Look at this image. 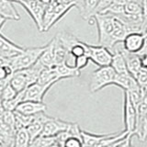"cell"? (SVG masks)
<instances>
[{
    "label": "cell",
    "mask_w": 147,
    "mask_h": 147,
    "mask_svg": "<svg viewBox=\"0 0 147 147\" xmlns=\"http://www.w3.org/2000/svg\"><path fill=\"white\" fill-rule=\"evenodd\" d=\"M45 46L46 45L40 46V47L24 48L20 54L12 58L6 59V63L13 69L14 72L29 68L38 62L39 58L45 49Z\"/></svg>",
    "instance_id": "obj_1"
},
{
    "label": "cell",
    "mask_w": 147,
    "mask_h": 147,
    "mask_svg": "<svg viewBox=\"0 0 147 147\" xmlns=\"http://www.w3.org/2000/svg\"><path fill=\"white\" fill-rule=\"evenodd\" d=\"M95 24L98 27V45L103 46L109 50L113 48L111 34L113 31L114 16L109 14H96L93 17Z\"/></svg>",
    "instance_id": "obj_2"
},
{
    "label": "cell",
    "mask_w": 147,
    "mask_h": 147,
    "mask_svg": "<svg viewBox=\"0 0 147 147\" xmlns=\"http://www.w3.org/2000/svg\"><path fill=\"white\" fill-rule=\"evenodd\" d=\"M116 73L110 66L99 67L91 75L89 83V91L91 93H96L104 87L112 85Z\"/></svg>",
    "instance_id": "obj_3"
},
{
    "label": "cell",
    "mask_w": 147,
    "mask_h": 147,
    "mask_svg": "<svg viewBox=\"0 0 147 147\" xmlns=\"http://www.w3.org/2000/svg\"><path fill=\"white\" fill-rule=\"evenodd\" d=\"M18 3L25 8V10L30 14L32 20L34 21L38 30L42 32V18L47 6L41 3L40 0H20Z\"/></svg>",
    "instance_id": "obj_4"
},
{
    "label": "cell",
    "mask_w": 147,
    "mask_h": 147,
    "mask_svg": "<svg viewBox=\"0 0 147 147\" xmlns=\"http://www.w3.org/2000/svg\"><path fill=\"white\" fill-rule=\"evenodd\" d=\"M88 44V57L99 67L109 66L112 59V52L109 49L100 45Z\"/></svg>",
    "instance_id": "obj_5"
},
{
    "label": "cell",
    "mask_w": 147,
    "mask_h": 147,
    "mask_svg": "<svg viewBox=\"0 0 147 147\" xmlns=\"http://www.w3.org/2000/svg\"><path fill=\"white\" fill-rule=\"evenodd\" d=\"M123 121L127 132L133 136V131L135 130L137 123V112L136 108L131 102L128 93L124 91V101H123Z\"/></svg>",
    "instance_id": "obj_6"
},
{
    "label": "cell",
    "mask_w": 147,
    "mask_h": 147,
    "mask_svg": "<svg viewBox=\"0 0 147 147\" xmlns=\"http://www.w3.org/2000/svg\"><path fill=\"white\" fill-rule=\"evenodd\" d=\"M54 84L51 83V84L41 85L39 83H33V84L30 85L27 88L24 90V100H31V101H38V102H43V98L46 95V93L51 89Z\"/></svg>",
    "instance_id": "obj_7"
},
{
    "label": "cell",
    "mask_w": 147,
    "mask_h": 147,
    "mask_svg": "<svg viewBox=\"0 0 147 147\" xmlns=\"http://www.w3.org/2000/svg\"><path fill=\"white\" fill-rule=\"evenodd\" d=\"M70 122L64 121L61 119L50 117L49 119L45 122L43 131L41 132V135L48 136V137H55L60 133L65 131Z\"/></svg>",
    "instance_id": "obj_8"
},
{
    "label": "cell",
    "mask_w": 147,
    "mask_h": 147,
    "mask_svg": "<svg viewBox=\"0 0 147 147\" xmlns=\"http://www.w3.org/2000/svg\"><path fill=\"white\" fill-rule=\"evenodd\" d=\"M145 42V38L144 33L140 32H133L128 34L122 41L123 49L129 53H138L144 47Z\"/></svg>",
    "instance_id": "obj_9"
},
{
    "label": "cell",
    "mask_w": 147,
    "mask_h": 147,
    "mask_svg": "<svg viewBox=\"0 0 147 147\" xmlns=\"http://www.w3.org/2000/svg\"><path fill=\"white\" fill-rule=\"evenodd\" d=\"M23 50L24 47L13 42L0 32V57L5 59L12 58L20 54Z\"/></svg>",
    "instance_id": "obj_10"
},
{
    "label": "cell",
    "mask_w": 147,
    "mask_h": 147,
    "mask_svg": "<svg viewBox=\"0 0 147 147\" xmlns=\"http://www.w3.org/2000/svg\"><path fill=\"white\" fill-rule=\"evenodd\" d=\"M46 110H47V105L43 102L24 100L18 105L15 111L24 115H37L43 113Z\"/></svg>",
    "instance_id": "obj_11"
},
{
    "label": "cell",
    "mask_w": 147,
    "mask_h": 147,
    "mask_svg": "<svg viewBox=\"0 0 147 147\" xmlns=\"http://www.w3.org/2000/svg\"><path fill=\"white\" fill-rule=\"evenodd\" d=\"M49 118L50 116L46 115L45 112L36 115L34 121L26 128V130L30 135V141L34 140L35 138L41 135V132L43 131L44 124L49 119Z\"/></svg>",
    "instance_id": "obj_12"
},
{
    "label": "cell",
    "mask_w": 147,
    "mask_h": 147,
    "mask_svg": "<svg viewBox=\"0 0 147 147\" xmlns=\"http://www.w3.org/2000/svg\"><path fill=\"white\" fill-rule=\"evenodd\" d=\"M118 50L123 55L129 74H131V75L134 77L136 74L139 72L142 68L141 67V58H140V56L137 53H132L127 52V51H125L123 49V47L119 48Z\"/></svg>",
    "instance_id": "obj_13"
},
{
    "label": "cell",
    "mask_w": 147,
    "mask_h": 147,
    "mask_svg": "<svg viewBox=\"0 0 147 147\" xmlns=\"http://www.w3.org/2000/svg\"><path fill=\"white\" fill-rule=\"evenodd\" d=\"M0 16L7 20L18 21L20 20V16L14 7L12 0H0Z\"/></svg>",
    "instance_id": "obj_14"
},
{
    "label": "cell",
    "mask_w": 147,
    "mask_h": 147,
    "mask_svg": "<svg viewBox=\"0 0 147 147\" xmlns=\"http://www.w3.org/2000/svg\"><path fill=\"white\" fill-rule=\"evenodd\" d=\"M53 68L59 81L62 79H66V78H75L80 76V71L77 70L76 67L69 65L67 62L57 64Z\"/></svg>",
    "instance_id": "obj_15"
},
{
    "label": "cell",
    "mask_w": 147,
    "mask_h": 147,
    "mask_svg": "<svg viewBox=\"0 0 147 147\" xmlns=\"http://www.w3.org/2000/svg\"><path fill=\"white\" fill-rule=\"evenodd\" d=\"M9 84H10V86L18 93H20L21 91H24L30 86L27 76L23 70L14 72L12 76L10 77V79H9Z\"/></svg>",
    "instance_id": "obj_16"
},
{
    "label": "cell",
    "mask_w": 147,
    "mask_h": 147,
    "mask_svg": "<svg viewBox=\"0 0 147 147\" xmlns=\"http://www.w3.org/2000/svg\"><path fill=\"white\" fill-rule=\"evenodd\" d=\"M53 43H54V40L53 39L46 44L43 53H41L40 57L38 60V62L45 68H53L55 66Z\"/></svg>",
    "instance_id": "obj_17"
},
{
    "label": "cell",
    "mask_w": 147,
    "mask_h": 147,
    "mask_svg": "<svg viewBox=\"0 0 147 147\" xmlns=\"http://www.w3.org/2000/svg\"><path fill=\"white\" fill-rule=\"evenodd\" d=\"M135 78L133 77L131 74H116L113 79L112 85L121 87L124 91H127L131 88V87L136 84Z\"/></svg>",
    "instance_id": "obj_18"
},
{
    "label": "cell",
    "mask_w": 147,
    "mask_h": 147,
    "mask_svg": "<svg viewBox=\"0 0 147 147\" xmlns=\"http://www.w3.org/2000/svg\"><path fill=\"white\" fill-rule=\"evenodd\" d=\"M54 43H53V53H54V61H55V65L67 62L68 55H70L68 53L67 49L62 44L61 41L56 36L53 38Z\"/></svg>",
    "instance_id": "obj_19"
},
{
    "label": "cell",
    "mask_w": 147,
    "mask_h": 147,
    "mask_svg": "<svg viewBox=\"0 0 147 147\" xmlns=\"http://www.w3.org/2000/svg\"><path fill=\"white\" fill-rule=\"evenodd\" d=\"M109 66L113 69L116 74L129 73L127 70L125 60H124L123 55L119 50H114V52H112V59Z\"/></svg>",
    "instance_id": "obj_20"
},
{
    "label": "cell",
    "mask_w": 147,
    "mask_h": 147,
    "mask_svg": "<svg viewBox=\"0 0 147 147\" xmlns=\"http://www.w3.org/2000/svg\"><path fill=\"white\" fill-rule=\"evenodd\" d=\"M109 134V133H108ZM108 134H95V133L87 132L86 131H81L83 147H95L96 144L102 141Z\"/></svg>",
    "instance_id": "obj_21"
},
{
    "label": "cell",
    "mask_w": 147,
    "mask_h": 147,
    "mask_svg": "<svg viewBox=\"0 0 147 147\" xmlns=\"http://www.w3.org/2000/svg\"><path fill=\"white\" fill-rule=\"evenodd\" d=\"M57 82H59V79L57 78L54 68H44L40 72L38 77V80H37V83L41 85L51 84V83L56 84Z\"/></svg>",
    "instance_id": "obj_22"
},
{
    "label": "cell",
    "mask_w": 147,
    "mask_h": 147,
    "mask_svg": "<svg viewBox=\"0 0 147 147\" xmlns=\"http://www.w3.org/2000/svg\"><path fill=\"white\" fill-rule=\"evenodd\" d=\"M30 142V135L26 129H20L15 132L13 147H29Z\"/></svg>",
    "instance_id": "obj_23"
},
{
    "label": "cell",
    "mask_w": 147,
    "mask_h": 147,
    "mask_svg": "<svg viewBox=\"0 0 147 147\" xmlns=\"http://www.w3.org/2000/svg\"><path fill=\"white\" fill-rule=\"evenodd\" d=\"M98 1L99 0H85L84 7H83L82 11L80 12V15L83 20L88 21L93 17Z\"/></svg>",
    "instance_id": "obj_24"
},
{
    "label": "cell",
    "mask_w": 147,
    "mask_h": 147,
    "mask_svg": "<svg viewBox=\"0 0 147 147\" xmlns=\"http://www.w3.org/2000/svg\"><path fill=\"white\" fill-rule=\"evenodd\" d=\"M133 135L138 137V140L145 142L147 140V114L136 124Z\"/></svg>",
    "instance_id": "obj_25"
},
{
    "label": "cell",
    "mask_w": 147,
    "mask_h": 147,
    "mask_svg": "<svg viewBox=\"0 0 147 147\" xmlns=\"http://www.w3.org/2000/svg\"><path fill=\"white\" fill-rule=\"evenodd\" d=\"M55 142V137H48L40 135L30 142L29 147H49Z\"/></svg>",
    "instance_id": "obj_26"
},
{
    "label": "cell",
    "mask_w": 147,
    "mask_h": 147,
    "mask_svg": "<svg viewBox=\"0 0 147 147\" xmlns=\"http://www.w3.org/2000/svg\"><path fill=\"white\" fill-rule=\"evenodd\" d=\"M124 12L129 15H138L142 14V4L138 1H131L124 5Z\"/></svg>",
    "instance_id": "obj_27"
},
{
    "label": "cell",
    "mask_w": 147,
    "mask_h": 147,
    "mask_svg": "<svg viewBox=\"0 0 147 147\" xmlns=\"http://www.w3.org/2000/svg\"><path fill=\"white\" fill-rule=\"evenodd\" d=\"M136 112H137V122L140 121L147 114V93H145L144 96L140 100V102L136 105ZM137 124V123H136Z\"/></svg>",
    "instance_id": "obj_28"
},
{
    "label": "cell",
    "mask_w": 147,
    "mask_h": 147,
    "mask_svg": "<svg viewBox=\"0 0 147 147\" xmlns=\"http://www.w3.org/2000/svg\"><path fill=\"white\" fill-rule=\"evenodd\" d=\"M17 95H18V92L13 88L8 82L1 91V94H0V101L13 99Z\"/></svg>",
    "instance_id": "obj_29"
},
{
    "label": "cell",
    "mask_w": 147,
    "mask_h": 147,
    "mask_svg": "<svg viewBox=\"0 0 147 147\" xmlns=\"http://www.w3.org/2000/svg\"><path fill=\"white\" fill-rule=\"evenodd\" d=\"M124 5L118 4V3H112L109 7H107L101 14H109L112 16H119L124 14Z\"/></svg>",
    "instance_id": "obj_30"
},
{
    "label": "cell",
    "mask_w": 147,
    "mask_h": 147,
    "mask_svg": "<svg viewBox=\"0 0 147 147\" xmlns=\"http://www.w3.org/2000/svg\"><path fill=\"white\" fill-rule=\"evenodd\" d=\"M63 147H83L82 137L68 136L64 140Z\"/></svg>",
    "instance_id": "obj_31"
},
{
    "label": "cell",
    "mask_w": 147,
    "mask_h": 147,
    "mask_svg": "<svg viewBox=\"0 0 147 147\" xmlns=\"http://www.w3.org/2000/svg\"><path fill=\"white\" fill-rule=\"evenodd\" d=\"M134 78L136 82L138 83V85H139L142 88H144V89L146 88L147 87V70L141 68V70L135 75Z\"/></svg>",
    "instance_id": "obj_32"
},
{
    "label": "cell",
    "mask_w": 147,
    "mask_h": 147,
    "mask_svg": "<svg viewBox=\"0 0 147 147\" xmlns=\"http://www.w3.org/2000/svg\"><path fill=\"white\" fill-rule=\"evenodd\" d=\"M13 69L8 65V64H3L0 65V81L9 80L13 75Z\"/></svg>",
    "instance_id": "obj_33"
},
{
    "label": "cell",
    "mask_w": 147,
    "mask_h": 147,
    "mask_svg": "<svg viewBox=\"0 0 147 147\" xmlns=\"http://www.w3.org/2000/svg\"><path fill=\"white\" fill-rule=\"evenodd\" d=\"M89 57L87 55H82V56H78L75 58V63H74V67H76L77 70L81 71L82 69L87 66L89 63Z\"/></svg>",
    "instance_id": "obj_34"
},
{
    "label": "cell",
    "mask_w": 147,
    "mask_h": 147,
    "mask_svg": "<svg viewBox=\"0 0 147 147\" xmlns=\"http://www.w3.org/2000/svg\"><path fill=\"white\" fill-rule=\"evenodd\" d=\"M112 3H113V0H99L98 3V6H96V7L95 9L94 15H96V14H101Z\"/></svg>",
    "instance_id": "obj_35"
},
{
    "label": "cell",
    "mask_w": 147,
    "mask_h": 147,
    "mask_svg": "<svg viewBox=\"0 0 147 147\" xmlns=\"http://www.w3.org/2000/svg\"><path fill=\"white\" fill-rule=\"evenodd\" d=\"M131 139H132V135L131 133H129L125 138H123L121 141V142H119L117 147H134L131 144Z\"/></svg>",
    "instance_id": "obj_36"
},
{
    "label": "cell",
    "mask_w": 147,
    "mask_h": 147,
    "mask_svg": "<svg viewBox=\"0 0 147 147\" xmlns=\"http://www.w3.org/2000/svg\"><path fill=\"white\" fill-rule=\"evenodd\" d=\"M139 56H140V55H139ZM140 58H141V67L142 69H145V70H147V54L141 55Z\"/></svg>",
    "instance_id": "obj_37"
},
{
    "label": "cell",
    "mask_w": 147,
    "mask_h": 147,
    "mask_svg": "<svg viewBox=\"0 0 147 147\" xmlns=\"http://www.w3.org/2000/svg\"><path fill=\"white\" fill-rule=\"evenodd\" d=\"M138 55H145V54H147V40L144 42V47L142 48V50L140 51L139 53H137Z\"/></svg>",
    "instance_id": "obj_38"
},
{
    "label": "cell",
    "mask_w": 147,
    "mask_h": 147,
    "mask_svg": "<svg viewBox=\"0 0 147 147\" xmlns=\"http://www.w3.org/2000/svg\"><path fill=\"white\" fill-rule=\"evenodd\" d=\"M6 21H7V20L6 18H4L3 17H1L0 16V30H1V28L4 26V24L6 23Z\"/></svg>",
    "instance_id": "obj_39"
},
{
    "label": "cell",
    "mask_w": 147,
    "mask_h": 147,
    "mask_svg": "<svg viewBox=\"0 0 147 147\" xmlns=\"http://www.w3.org/2000/svg\"><path fill=\"white\" fill-rule=\"evenodd\" d=\"M40 1L42 3V4L46 5V6H48V5H50L51 3L53 1V0H40Z\"/></svg>",
    "instance_id": "obj_40"
},
{
    "label": "cell",
    "mask_w": 147,
    "mask_h": 147,
    "mask_svg": "<svg viewBox=\"0 0 147 147\" xmlns=\"http://www.w3.org/2000/svg\"><path fill=\"white\" fill-rule=\"evenodd\" d=\"M49 147H62V146H60V145H59L58 144H56V142H54L53 144H51V145H50Z\"/></svg>",
    "instance_id": "obj_41"
},
{
    "label": "cell",
    "mask_w": 147,
    "mask_h": 147,
    "mask_svg": "<svg viewBox=\"0 0 147 147\" xmlns=\"http://www.w3.org/2000/svg\"><path fill=\"white\" fill-rule=\"evenodd\" d=\"M144 38H145V41H146V40H147V31H146V32H144Z\"/></svg>",
    "instance_id": "obj_42"
},
{
    "label": "cell",
    "mask_w": 147,
    "mask_h": 147,
    "mask_svg": "<svg viewBox=\"0 0 147 147\" xmlns=\"http://www.w3.org/2000/svg\"><path fill=\"white\" fill-rule=\"evenodd\" d=\"M145 91H146V93H147V87H146V88H145Z\"/></svg>",
    "instance_id": "obj_43"
},
{
    "label": "cell",
    "mask_w": 147,
    "mask_h": 147,
    "mask_svg": "<svg viewBox=\"0 0 147 147\" xmlns=\"http://www.w3.org/2000/svg\"><path fill=\"white\" fill-rule=\"evenodd\" d=\"M145 32H146V31H145Z\"/></svg>",
    "instance_id": "obj_44"
}]
</instances>
